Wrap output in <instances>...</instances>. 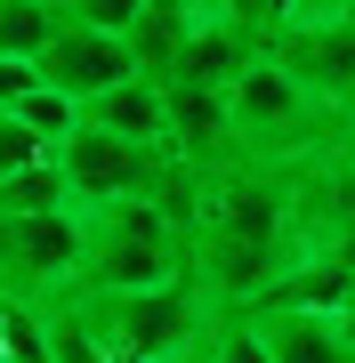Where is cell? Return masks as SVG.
<instances>
[{
    "label": "cell",
    "mask_w": 355,
    "mask_h": 363,
    "mask_svg": "<svg viewBox=\"0 0 355 363\" xmlns=\"http://www.w3.org/2000/svg\"><path fill=\"white\" fill-rule=\"evenodd\" d=\"M73 315L113 363H202V347L218 331V307L202 298L194 274L162 291H89L73 298Z\"/></svg>",
    "instance_id": "1"
},
{
    "label": "cell",
    "mask_w": 355,
    "mask_h": 363,
    "mask_svg": "<svg viewBox=\"0 0 355 363\" xmlns=\"http://www.w3.org/2000/svg\"><path fill=\"white\" fill-rule=\"evenodd\" d=\"M81 242H89V274H81V298L89 291H162L194 274V242L170 226V210L154 202H106V210H73Z\"/></svg>",
    "instance_id": "2"
},
{
    "label": "cell",
    "mask_w": 355,
    "mask_h": 363,
    "mask_svg": "<svg viewBox=\"0 0 355 363\" xmlns=\"http://www.w3.org/2000/svg\"><path fill=\"white\" fill-rule=\"evenodd\" d=\"M81 274H89V242L73 210H49V218L0 210V307L57 315L81 298Z\"/></svg>",
    "instance_id": "3"
},
{
    "label": "cell",
    "mask_w": 355,
    "mask_h": 363,
    "mask_svg": "<svg viewBox=\"0 0 355 363\" xmlns=\"http://www.w3.org/2000/svg\"><path fill=\"white\" fill-rule=\"evenodd\" d=\"M162 154L170 145H130V138H106V130H81L57 145V169H65V186H73V210H106V202H137V194H154V178H162Z\"/></svg>",
    "instance_id": "4"
},
{
    "label": "cell",
    "mask_w": 355,
    "mask_h": 363,
    "mask_svg": "<svg viewBox=\"0 0 355 363\" xmlns=\"http://www.w3.org/2000/svg\"><path fill=\"white\" fill-rule=\"evenodd\" d=\"M259 49L275 57L291 81H307L323 105H339L355 121V16H323V25H275L259 33Z\"/></svg>",
    "instance_id": "5"
},
{
    "label": "cell",
    "mask_w": 355,
    "mask_h": 363,
    "mask_svg": "<svg viewBox=\"0 0 355 363\" xmlns=\"http://www.w3.org/2000/svg\"><path fill=\"white\" fill-rule=\"evenodd\" d=\"M40 81L65 89L73 105H89V97L121 89V81H137V57H130V40H121V33H89V25H73V16H65V33H57L49 57H40Z\"/></svg>",
    "instance_id": "6"
},
{
    "label": "cell",
    "mask_w": 355,
    "mask_h": 363,
    "mask_svg": "<svg viewBox=\"0 0 355 363\" xmlns=\"http://www.w3.org/2000/svg\"><path fill=\"white\" fill-rule=\"evenodd\" d=\"M259 331V347L275 363H355V339L339 331V315H299V307H259L242 315Z\"/></svg>",
    "instance_id": "7"
},
{
    "label": "cell",
    "mask_w": 355,
    "mask_h": 363,
    "mask_svg": "<svg viewBox=\"0 0 355 363\" xmlns=\"http://www.w3.org/2000/svg\"><path fill=\"white\" fill-rule=\"evenodd\" d=\"M81 121L106 130V138H130V145H170V89L137 73V81H121V89L89 97V105H81Z\"/></svg>",
    "instance_id": "8"
},
{
    "label": "cell",
    "mask_w": 355,
    "mask_h": 363,
    "mask_svg": "<svg viewBox=\"0 0 355 363\" xmlns=\"http://www.w3.org/2000/svg\"><path fill=\"white\" fill-rule=\"evenodd\" d=\"M186 40H194V25H186V16H154V9H145L137 25H130V57H137L145 81H162V89H170L178 65H186Z\"/></svg>",
    "instance_id": "9"
},
{
    "label": "cell",
    "mask_w": 355,
    "mask_h": 363,
    "mask_svg": "<svg viewBox=\"0 0 355 363\" xmlns=\"http://www.w3.org/2000/svg\"><path fill=\"white\" fill-rule=\"evenodd\" d=\"M57 33H65V9H49V0H0V57L40 65Z\"/></svg>",
    "instance_id": "10"
},
{
    "label": "cell",
    "mask_w": 355,
    "mask_h": 363,
    "mask_svg": "<svg viewBox=\"0 0 355 363\" xmlns=\"http://www.w3.org/2000/svg\"><path fill=\"white\" fill-rule=\"evenodd\" d=\"M16 121H25V130H33V138L57 154V145H65V138L81 130V105H73L65 89H49V81H40V89H33L25 105H16Z\"/></svg>",
    "instance_id": "11"
},
{
    "label": "cell",
    "mask_w": 355,
    "mask_h": 363,
    "mask_svg": "<svg viewBox=\"0 0 355 363\" xmlns=\"http://www.w3.org/2000/svg\"><path fill=\"white\" fill-rule=\"evenodd\" d=\"M49 363H113V355L89 339V323H81L73 307H57L49 315Z\"/></svg>",
    "instance_id": "12"
},
{
    "label": "cell",
    "mask_w": 355,
    "mask_h": 363,
    "mask_svg": "<svg viewBox=\"0 0 355 363\" xmlns=\"http://www.w3.org/2000/svg\"><path fill=\"white\" fill-rule=\"evenodd\" d=\"M73 25H89V33H121V40H130V25H137V16H145V0H73Z\"/></svg>",
    "instance_id": "13"
},
{
    "label": "cell",
    "mask_w": 355,
    "mask_h": 363,
    "mask_svg": "<svg viewBox=\"0 0 355 363\" xmlns=\"http://www.w3.org/2000/svg\"><path fill=\"white\" fill-rule=\"evenodd\" d=\"M323 16H355V0H275V25H323Z\"/></svg>",
    "instance_id": "14"
},
{
    "label": "cell",
    "mask_w": 355,
    "mask_h": 363,
    "mask_svg": "<svg viewBox=\"0 0 355 363\" xmlns=\"http://www.w3.org/2000/svg\"><path fill=\"white\" fill-rule=\"evenodd\" d=\"M40 89V65H25V57H0V113H16Z\"/></svg>",
    "instance_id": "15"
},
{
    "label": "cell",
    "mask_w": 355,
    "mask_h": 363,
    "mask_svg": "<svg viewBox=\"0 0 355 363\" xmlns=\"http://www.w3.org/2000/svg\"><path fill=\"white\" fill-rule=\"evenodd\" d=\"M339 331H347V339H355V291H347V298H339Z\"/></svg>",
    "instance_id": "16"
},
{
    "label": "cell",
    "mask_w": 355,
    "mask_h": 363,
    "mask_svg": "<svg viewBox=\"0 0 355 363\" xmlns=\"http://www.w3.org/2000/svg\"><path fill=\"white\" fill-rule=\"evenodd\" d=\"M49 9H73V0H49Z\"/></svg>",
    "instance_id": "17"
}]
</instances>
